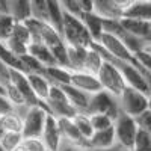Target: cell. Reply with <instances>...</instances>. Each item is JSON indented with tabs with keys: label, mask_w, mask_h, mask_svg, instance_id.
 I'll return each instance as SVG.
<instances>
[{
	"label": "cell",
	"mask_w": 151,
	"mask_h": 151,
	"mask_svg": "<svg viewBox=\"0 0 151 151\" xmlns=\"http://www.w3.org/2000/svg\"><path fill=\"white\" fill-rule=\"evenodd\" d=\"M62 35L65 41L71 44H82L89 47L94 41V38L86 27L85 21L80 15L71 14L68 11H64V26H62Z\"/></svg>",
	"instance_id": "1"
},
{
	"label": "cell",
	"mask_w": 151,
	"mask_h": 151,
	"mask_svg": "<svg viewBox=\"0 0 151 151\" xmlns=\"http://www.w3.org/2000/svg\"><path fill=\"white\" fill-rule=\"evenodd\" d=\"M17 110L21 112L24 125H23V134L24 137H33V136H41L45 119L48 115V110L44 106H17Z\"/></svg>",
	"instance_id": "2"
},
{
	"label": "cell",
	"mask_w": 151,
	"mask_h": 151,
	"mask_svg": "<svg viewBox=\"0 0 151 151\" xmlns=\"http://www.w3.org/2000/svg\"><path fill=\"white\" fill-rule=\"evenodd\" d=\"M150 97L151 95L142 92L137 88L127 85L121 92V95L118 97V100H119L121 110L136 118L137 115H141L144 110L150 107Z\"/></svg>",
	"instance_id": "3"
},
{
	"label": "cell",
	"mask_w": 151,
	"mask_h": 151,
	"mask_svg": "<svg viewBox=\"0 0 151 151\" xmlns=\"http://www.w3.org/2000/svg\"><path fill=\"white\" fill-rule=\"evenodd\" d=\"M44 103L47 106L48 113H53L58 118H60V116L73 118L77 113V109L73 106V103L70 101V98L67 97L65 91L62 89L60 85H52L48 97L45 98Z\"/></svg>",
	"instance_id": "4"
},
{
	"label": "cell",
	"mask_w": 151,
	"mask_h": 151,
	"mask_svg": "<svg viewBox=\"0 0 151 151\" xmlns=\"http://www.w3.org/2000/svg\"><path fill=\"white\" fill-rule=\"evenodd\" d=\"M113 129H115L116 144L133 150L136 134H137V130H139V124H137L136 118L121 110V113L115 118Z\"/></svg>",
	"instance_id": "5"
},
{
	"label": "cell",
	"mask_w": 151,
	"mask_h": 151,
	"mask_svg": "<svg viewBox=\"0 0 151 151\" xmlns=\"http://www.w3.org/2000/svg\"><path fill=\"white\" fill-rule=\"evenodd\" d=\"M88 113H107L115 119L121 113L119 100L115 94H112L106 89H101L91 95V101L88 106Z\"/></svg>",
	"instance_id": "6"
},
{
	"label": "cell",
	"mask_w": 151,
	"mask_h": 151,
	"mask_svg": "<svg viewBox=\"0 0 151 151\" xmlns=\"http://www.w3.org/2000/svg\"><path fill=\"white\" fill-rule=\"evenodd\" d=\"M97 76L100 79V83H101L103 89L115 94L116 97H119L121 92L124 91V88L129 85L125 77L122 76V73L119 71V68L116 65H113L107 59H104V64Z\"/></svg>",
	"instance_id": "7"
},
{
	"label": "cell",
	"mask_w": 151,
	"mask_h": 151,
	"mask_svg": "<svg viewBox=\"0 0 151 151\" xmlns=\"http://www.w3.org/2000/svg\"><path fill=\"white\" fill-rule=\"evenodd\" d=\"M100 45H101L106 52L112 56H115L118 59H122V60H127V62H132V64H137L136 60V56L132 50L125 45V42L121 40V38L112 32H103L101 35L98 36V40H95Z\"/></svg>",
	"instance_id": "8"
},
{
	"label": "cell",
	"mask_w": 151,
	"mask_h": 151,
	"mask_svg": "<svg viewBox=\"0 0 151 151\" xmlns=\"http://www.w3.org/2000/svg\"><path fill=\"white\" fill-rule=\"evenodd\" d=\"M32 42V32L27 27L24 20H17L14 30H12L9 40L6 41V45L14 55L21 56L29 53V45Z\"/></svg>",
	"instance_id": "9"
},
{
	"label": "cell",
	"mask_w": 151,
	"mask_h": 151,
	"mask_svg": "<svg viewBox=\"0 0 151 151\" xmlns=\"http://www.w3.org/2000/svg\"><path fill=\"white\" fill-rule=\"evenodd\" d=\"M9 80L21 91L23 97L26 98L27 106H44L47 109L45 103L41 98H38L36 94L33 92L32 86L29 83V79H27V74L24 71H21L18 68H14V67H9Z\"/></svg>",
	"instance_id": "10"
},
{
	"label": "cell",
	"mask_w": 151,
	"mask_h": 151,
	"mask_svg": "<svg viewBox=\"0 0 151 151\" xmlns=\"http://www.w3.org/2000/svg\"><path fill=\"white\" fill-rule=\"evenodd\" d=\"M41 137H42V141L45 142L48 150L59 151V147L62 144V133H60V129H59L58 116H55L53 113H48L47 115L45 125H44Z\"/></svg>",
	"instance_id": "11"
},
{
	"label": "cell",
	"mask_w": 151,
	"mask_h": 151,
	"mask_svg": "<svg viewBox=\"0 0 151 151\" xmlns=\"http://www.w3.org/2000/svg\"><path fill=\"white\" fill-rule=\"evenodd\" d=\"M71 85L77 86L79 89L88 92V94H95L103 89L100 79L97 74H91L88 71H71Z\"/></svg>",
	"instance_id": "12"
},
{
	"label": "cell",
	"mask_w": 151,
	"mask_h": 151,
	"mask_svg": "<svg viewBox=\"0 0 151 151\" xmlns=\"http://www.w3.org/2000/svg\"><path fill=\"white\" fill-rule=\"evenodd\" d=\"M58 121H59V129H60V133H62V139L83 145V147H88V139L82 134V132L79 130L77 125H76L73 118L60 116V118H58Z\"/></svg>",
	"instance_id": "13"
},
{
	"label": "cell",
	"mask_w": 151,
	"mask_h": 151,
	"mask_svg": "<svg viewBox=\"0 0 151 151\" xmlns=\"http://www.w3.org/2000/svg\"><path fill=\"white\" fill-rule=\"evenodd\" d=\"M60 86H62V89L65 91V94L70 98V101L73 103V106L77 109V112H86L88 110L92 94H88V92L79 89L77 86H74L71 83H65V85H60Z\"/></svg>",
	"instance_id": "14"
},
{
	"label": "cell",
	"mask_w": 151,
	"mask_h": 151,
	"mask_svg": "<svg viewBox=\"0 0 151 151\" xmlns=\"http://www.w3.org/2000/svg\"><path fill=\"white\" fill-rule=\"evenodd\" d=\"M116 144V137H115V129L113 125L109 129H103V130H95L94 134L88 139V148L91 150H101V148H107Z\"/></svg>",
	"instance_id": "15"
},
{
	"label": "cell",
	"mask_w": 151,
	"mask_h": 151,
	"mask_svg": "<svg viewBox=\"0 0 151 151\" xmlns=\"http://www.w3.org/2000/svg\"><path fill=\"white\" fill-rule=\"evenodd\" d=\"M89 47L82 44H71L67 42V53H68V65L73 71H83V65L86 60V55Z\"/></svg>",
	"instance_id": "16"
},
{
	"label": "cell",
	"mask_w": 151,
	"mask_h": 151,
	"mask_svg": "<svg viewBox=\"0 0 151 151\" xmlns=\"http://www.w3.org/2000/svg\"><path fill=\"white\" fill-rule=\"evenodd\" d=\"M121 24L124 26L125 30H129L130 33L141 36L144 40L150 42V36H151V21L145 20H137V18H130V17H121L119 18Z\"/></svg>",
	"instance_id": "17"
},
{
	"label": "cell",
	"mask_w": 151,
	"mask_h": 151,
	"mask_svg": "<svg viewBox=\"0 0 151 151\" xmlns=\"http://www.w3.org/2000/svg\"><path fill=\"white\" fill-rule=\"evenodd\" d=\"M29 53L33 58H36L44 67L59 65V62H58L56 56L53 55V52L41 41H32L30 45H29Z\"/></svg>",
	"instance_id": "18"
},
{
	"label": "cell",
	"mask_w": 151,
	"mask_h": 151,
	"mask_svg": "<svg viewBox=\"0 0 151 151\" xmlns=\"http://www.w3.org/2000/svg\"><path fill=\"white\" fill-rule=\"evenodd\" d=\"M27 79L36 97L45 101V98L48 97L50 92V88H52V82L41 73H27Z\"/></svg>",
	"instance_id": "19"
},
{
	"label": "cell",
	"mask_w": 151,
	"mask_h": 151,
	"mask_svg": "<svg viewBox=\"0 0 151 151\" xmlns=\"http://www.w3.org/2000/svg\"><path fill=\"white\" fill-rule=\"evenodd\" d=\"M122 17L151 21V0H136L132 6L124 11Z\"/></svg>",
	"instance_id": "20"
},
{
	"label": "cell",
	"mask_w": 151,
	"mask_h": 151,
	"mask_svg": "<svg viewBox=\"0 0 151 151\" xmlns=\"http://www.w3.org/2000/svg\"><path fill=\"white\" fill-rule=\"evenodd\" d=\"M71 71L67 67L62 65H52V67H44L42 74L52 82V85H65L71 80Z\"/></svg>",
	"instance_id": "21"
},
{
	"label": "cell",
	"mask_w": 151,
	"mask_h": 151,
	"mask_svg": "<svg viewBox=\"0 0 151 151\" xmlns=\"http://www.w3.org/2000/svg\"><path fill=\"white\" fill-rule=\"evenodd\" d=\"M82 20L85 21L86 27L89 29L94 41L98 40V36L101 35L104 32V17H101L100 14H97V12H83L82 14Z\"/></svg>",
	"instance_id": "22"
},
{
	"label": "cell",
	"mask_w": 151,
	"mask_h": 151,
	"mask_svg": "<svg viewBox=\"0 0 151 151\" xmlns=\"http://www.w3.org/2000/svg\"><path fill=\"white\" fill-rule=\"evenodd\" d=\"M103 64H104V58H103L101 52H100L98 48H95L94 45H89L85 65H83V71H88L91 74H98L101 67H103Z\"/></svg>",
	"instance_id": "23"
},
{
	"label": "cell",
	"mask_w": 151,
	"mask_h": 151,
	"mask_svg": "<svg viewBox=\"0 0 151 151\" xmlns=\"http://www.w3.org/2000/svg\"><path fill=\"white\" fill-rule=\"evenodd\" d=\"M94 12L104 18H121L124 14L112 0H94Z\"/></svg>",
	"instance_id": "24"
},
{
	"label": "cell",
	"mask_w": 151,
	"mask_h": 151,
	"mask_svg": "<svg viewBox=\"0 0 151 151\" xmlns=\"http://www.w3.org/2000/svg\"><path fill=\"white\" fill-rule=\"evenodd\" d=\"M47 9H48V23L55 26L62 33L64 26V8H62L59 0H47Z\"/></svg>",
	"instance_id": "25"
},
{
	"label": "cell",
	"mask_w": 151,
	"mask_h": 151,
	"mask_svg": "<svg viewBox=\"0 0 151 151\" xmlns=\"http://www.w3.org/2000/svg\"><path fill=\"white\" fill-rule=\"evenodd\" d=\"M8 12H11L17 20H26L30 17V0H6Z\"/></svg>",
	"instance_id": "26"
},
{
	"label": "cell",
	"mask_w": 151,
	"mask_h": 151,
	"mask_svg": "<svg viewBox=\"0 0 151 151\" xmlns=\"http://www.w3.org/2000/svg\"><path fill=\"white\" fill-rule=\"evenodd\" d=\"M76 125L79 127V130L82 132V134L89 139V137L94 134V125H92V121H91V115L88 112H77L76 115L73 116Z\"/></svg>",
	"instance_id": "27"
},
{
	"label": "cell",
	"mask_w": 151,
	"mask_h": 151,
	"mask_svg": "<svg viewBox=\"0 0 151 151\" xmlns=\"http://www.w3.org/2000/svg\"><path fill=\"white\" fill-rule=\"evenodd\" d=\"M3 125L6 132H21L23 133V125H24V119L20 110H14L11 113H6V115L2 116Z\"/></svg>",
	"instance_id": "28"
},
{
	"label": "cell",
	"mask_w": 151,
	"mask_h": 151,
	"mask_svg": "<svg viewBox=\"0 0 151 151\" xmlns=\"http://www.w3.org/2000/svg\"><path fill=\"white\" fill-rule=\"evenodd\" d=\"M15 23H17V18L11 12H0V40L3 42L9 40Z\"/></svg>",
	"instance_id": "29"
},
{
	"label": "cell",
	"mask_w": 151,
	"mask_h": 151,
	"mask_svg": "<svg viewBox=\"0 0 151 151\" xmlns=\"http://www.w3.org/2000/svg\"><path fill=\"white\" fill-rule=\"evenodd\" d=\"M24 139V134L21 132H5V134L0 137L5 151H15Z\"/></svg>",
	"instance_id": "30"
},
{
	"label": "cell",
	"mask_w": 151,
	"mask_h": 151,
	"mask_svg": "<svg viewBox=\"0 0 151 151\" xmlns=\"http://www.w3.org/2000/svg\"><path fill=\"white\" fill-rule=\"evenodd\" d=\"M2 83H3V88H5V94L9 97V100H11V101L14 103L15 106H24V104H27V103H26V98L23 97L21 91L9 80V77H8L6 80H3Z\"/></svg>",
	"instance_id": "31"
},
{
	"label": "cell",
	"mask_w": 151,
	"mask_h": 151,
	"mask_svg": "<svg viewBox=\"0 0 151 151\" xmlns=\"http://www.w3.org/2000/svg\"><path fill=\"white\" fill-rule=\"evenodd\" d=\"M0 59H2L8 67H14V68H18L23 71V65H21V60H20V56L14 55L9 50V47L6 45V42H3L0 40Z\"/></svg>",
	"instance_id": "32"
},
{
	"label": "cell",
	"mask_w": 151,
	"mask_h": 151,
	"mask_svg": "<svg viewBox=\"0 0 151 151\" xmlns=\"http://www.w3.org/2000/svg\"><path fill=\"white\" fill-rule=\"evenodd\" d=\"M47 145L42 141L41 136H33V137H24L21 145L15 151H47Z\"/></svg>",
	"instance_id": "33"
},
{
	"label": "cell",
	"mask_w": 151,
	"mask_h": 151,
	"mask_svg": "<svg viewBox=\"0 0 151 151\" xmlns=\"http://www.w3.org/2000/svg\"><path fill=\"white\" fill-rule=\"evenodd\" d=\"M20 60H21V65H23V71L24 73H41L44 71V65L41 64L36 58H33L30 53H26V55H21L20 56Z\"/></svg>",
	"instance_id": "34"
},
{
	"label": "cell",
	"mask_w": 151,
	"mask_h": 151,
	"mask_svg": "<svg viewBox=\"0 0 151 151\" xmlns=\"http://www.w3.org/2000/svg\"><path fill=\"white\" fill-rule=\"evenodd\" d=\"M133 151H151V133L139 127L134 139Z\"/></svg>",
	"instance_id": "35"
},
{
	"label": "cell",
	"mask_w": 151,
	"mask_h": 151,
	"mask_svg": "<svg viewBox=\"0 0 151 151\" xmlns=\"http://www.w3.org/2000/svg\"><path fill=\"white\" fill-rule=\"evenodd\" d=\"M30 17L48 21L47 0H30Z\"/></svg>",
	"instance_id": "36"
},
{
	"label": "cell",
	"mask_w": 151,
	"mask_h": 151,
	"mask_svg": "<svg viewBox=\"0 0 151 151\" xmlns=\"http://www.w3.org/2000/svg\"><path fill=\"white\" fill-rule=\"evenodd\" d=\"M91 115V121L94 125V130H103V129H109L113 125L115 119L107 113H89Z\"/></svg>",
	"instance_id": "37"
},
{
	"label": "cell",
	"mask_w": 151,
	"mask_h": 151,
	"mask_svg": "<svg viewBox=\"0 0 151 151\" xmlns=\"http://www.w3.org/2000/svg\"><path fill=\"white\" fill-rule=\"evenodd\" d=\"M17 110V106L9 100V97L5 92H0V116L6 115V113H11Z\"/></svg>",
	"instance_id": "38"
},
{
	"label": "cell",
	"mask_w": 151,
	"mask_h": 151,
	"mask_svg": "<svg viewBox=\"0 0 151 151\" xmlns=\"http://www.w3.org/2000/svg\"><path fill=\"white\" fill-rule=\"evenodd\" d=\"M136 121H137V124H139L141 129H144L148 133H151V109L150 107L147 110H144L141 115H137Z\"/></svg>",
	"instance_id": "39"
},
{
	"label": "cell",
	"mask_w": 151,
	"mask_h": 151,
	"mask_svg": "<svg viewBox=\"0 0 151 151\" xmlns=\"http://www.w3.org/2000/svg\"><path fill=\"white\" fill-rule=\"evenodd\" d=\"M62 8H64V11H68L71 12V14H76V15H80L83 14V11L79 5V0H59Z\"/></svg>",
	"instance_id": "40"
},
{
	"label": "cell",
	"mask_w": 151,
	"mask_h": 151,
	"mask_svg": "<svg viewBox=\"0 0 151 151\" xmlns=\"http://www.w3.org/2000/svg\"><path fill=\"white\" fill-rule=\"evenodd\" d=\"M136 56V60L139 62V65L148 71H151V55L147 52V50H141V52L134 53Z\"/></svg>",
	"instance_id": "41"
},
{
	"label": "cell",
	"mask_w": 151,
	"mask_h": 151,
	"mask_svg": "<svg viewBox=\"0 0 151 151\" xmlns=\"http://www.w3.org/2000/svg\"><path fill=\"white\" fill-rule=\"evenodd\" d=\"M59 151H92V150L88 148V147H83V145H79V144H74V142L62 139V144L59 147Z\"/></svg>",
	"instance_id": "42"
},
{
	"label": "cell",
	"mask_w": 151,
	"mask_h": 151,
	"mask_svg": "<svg viewBox=\"0 0 151 151\" xmlns=\"http://www.w3.org/2000/svg\"><path fill=\"white\" fill-rule=\"evenodd\" d=\"M79 5L83 12H92L94 11V0H79Z\"/></svg>",
	"instance_id": "43"
},
{
	"label": "cell",
	"mask_w": 151,
	"mask_h": 151,
	"mask_svg": "<svg viewBox=\"0 0 151 151\" xmlns=\"http://www.w3.org/2000/svg\"><path fill=\"white\" fill-rule=\"evenodd\" d=\"M112 2L115 3V5H116V6H118V8H119V9L124 12V11L127 9L129 6H132V5L136 2V0H112Z\"/></svg>",
	"instance_id": "44"
},
{
	"label": "cell",
	"mask_w": 151,
	"mask_h": 151,
	"mask_svg": "<svg viewBox=\"0 0 151 151\" xmlns=\"http://www.w3.org/2000/svg\"><path fill=\"white\" fill-rule=\"evenodd\" d=\"M9 77V67L0 59V82H3Z\"/></svg>",
	"instance_id": "45"
},
{
	"label": "cell",
	"mask_w": 151,
	"mask_h": 151,
	"mask_svg": "<svg viewBox=\"0 0 151 151\" xmlns=\"http://www.w3.org/2000/svg\"><path fill=\"white\" fill-rule=\"evenodd\" d=\"M92 151H133L130 148H125L119 144H115V145H112V147H107V148H101V150H92Z\"/></svg>",
	"instance_id": "46"
},
{
	"label": "cell",
	"mask_w": 151,
	"mask_h": 151,
	"mask_svg": "<svg viewBox=\"0 0 151 151\" xmlns=\"http://www.w3.org/2000/svg\"><path fill=\"white\" fill-rule=\"evenodd\" d=\"M5 125H3V121H2V116H0V137H2L3 134H5Z\"/></svg>",
	"instance_id": "47"
},
{
	"label": "cell",
	"mask_w": 151,
	"mask_h": 151,
	"mask_svg": "<svg viewBox=\"0 0 151 151\" xmlns=\"http://www.w3.org/2000/svg\"><path fill=\"white\" fill-rule=\"evenodd\" d=\"M144 50H147V52H148V53L151 55V42H148V44L145 45V48H144Z\"/></svg>",
	"instance_id": "48"
},
{
	"label": "cell",
	"mask_w": 151,
	"mask_h": 151,
	"mask_svg": "<svg viewBox=\"0 0 151 151\" xmlns=\"http://www.w3.org/2000/svg\"><path fill=\"white\" fill-rule=\"evenodd\" d=\"M0 92H5V88H3V83L0 82Z\"/></svg>",
	"instance_id": "49"
},
{
	"label": "cell",
	"mask_w": 151,
	"mask_h": 151,
	"mask_svg": "<svg viewBox=\"0 0 151 151\" xmlns=\"http://www.w3.org/2000/svg\"><path fill=\"white\" fill-rule=\"evenodd\" d=\"M0 151H5V148H3V145H2V142H0Z\"/></svg>",
	"instance_id": "50"
},
{
	"label": "cell",
	"mask_w": 151,
	"mask_h": 151,
	"mask_svg": "<svg viewBox=\"0 0 151 151\" xmlns=\"http://www.w3.org/2000/svg\"><path fill=\"white\" fill-rule=\"evenodd\" d=\"M150 109H151V97H150Z\"/></svg>",
	"instance_id": "51"
},
{
	"label": "cell",
	"mask_w": 151,
	"mask_h": 151,
	"mask_svg": "<svg viewBox=\"0 0 151 151\" xmlns=\"http://www.w3.org/2000/svg\"><path fill=\"white\" fill-rule=\"evenodd\" d=\"M47 151H53V150H47Z\"/></svg>",
	"instance_id": "52"
},
{
	"label": "cell",
	"mask_w": 151,
	"mask_h": 151,
	"mask_svg": "<svg viewBox=\"0 0 151 151\" xmlns=\"http://www.w3.org/2000/svg\"><path fill=\"white\" fill-rule=\"evenodd\" d=\"M0 12H3V11H2V9H0Z\"/></svg>",
	"instance_id": "53"
}]
</instances>
